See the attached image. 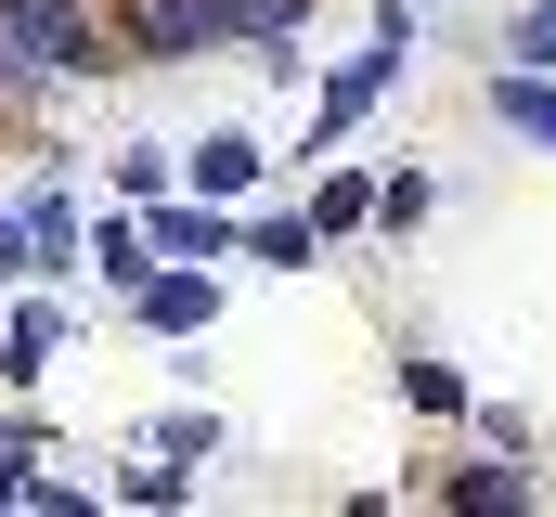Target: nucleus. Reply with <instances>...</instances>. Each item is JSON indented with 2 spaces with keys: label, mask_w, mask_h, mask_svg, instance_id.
Wrapping results in <instances>:
<instances>
[{
  "label": "nucleus",
  "mask_w": 556,
  "mask_h": 517,
  "mask_svg": "<svg viewBox=\"0 0 556 517\" xmlns=\"http://www.w3.org/2000/svg\"><path fill=\"white\" fill-rule=\"evenodd\" d=\"M13 78H26V65H13V52H0V91H13Z\"/></svg>",
  "instance_id": "dca6fc26"
},
{
  "label": "nucleus",
  "mask_w": 556,
  "mask_h": 517,
  "mask_svg": "<svg viewBox=\"0 0 556 517\" xmlns=\"http://www.w3.org/2000/svg\"><path fill=\"white\" fill-rule=\"evenodd\" d=\"M427 207H440V181H427V168H402V181H389V194H376V220H389V234H415Z\"/></svg>",
  "instance_id": "4468645a"
},
{
  "label": "nucleus",
  "mask_w": 556,
  "mask_h": 517,
  "mask_svg": "<svg viewBox=\"0 0 556 517\" xmlns=\"http://www.w3.org/2000/svg\"><path fill=\"white\" fill-rule=\"evenodd\" d=\"M0 52L39 65V78H91V65H117L104 26H91V0H0Z\"/></svg>",
  "instance_id": "f257e3e1"
},
{
  "label": "nucleus",
  "mask_w": 556,
  "mask_h": 517,
  "mask_svg": "<svg viewBox=\"0 0 556 517\" xmlns=\"http://www.w3.org/2000/svg\"><path fill=\"white\" fill-rule=\"evenodd\" d=\"M142 324H155V337H194V324H220V285H207V258H194V272H155V285H142Z\"/></svg>",
  "instance_id": "20e7f679"
},
{
  "label": "nucleus",
  "mask_w": 556,
  "mask_h": 517,
  "mask_svg": "<svg viewBox=\"0 0 556 517\" xmlns=\"http://www.w3.org/2000/svg\"><path fill=\"white\" fill-rule=\"evenodd\" d=\"M311 247H324V220H260L247 234V258H273V272H311Z\"/></svg>",
  "instance_id": "9b49d317"
},
{
  "label": "nucleus",
  "mask_w": 556,
  "mask_h": 517,
  "mask_svg": "<svg viewBox=\"0 0 556 517\" xmlns=\"http://www.w3.org/2000/svg\"><path fill=\"white\" fill-rule=\"evenodd\" d=\"M260 168H273V155H260L247 129H220V142H194V194H220V207H233V194H247Z\"/></svg>",
  "instance_id": "0eeeda50"
},
{
  "label": "nucleus",
  "mask_w": 556,
  "mask_h": 517,
  "mask_svg": "<svg viewBox=\"0 0 556 517\" xmlns=\"http://www.w3.org/2000/svg\"><path fill=\"white\" fill-rule=\"evenodd\" d=\"M440 505H453V517H518V505H531V466H453Z\"/></svg>",
  "instance_id": "423d86ee"
},
{
  "label": "nucleus",
  "mask_w": 556,
  "mask_h": 517,
  "mask_svg": "<svg viewBox=\"0 0 556 517\" xmlns=\"http://www.w3.org/2000/svg\"><path fill=\"white\" fill-rule=\"evenodd\" d=\"M492 117L556 155V65H505V78H492Z\"/></svg>",
  "instance_id": "7ed1b4c3"
},
{
  "label": "nucleus",
  "mask_w": 556,
  "mask_h": 517,
  "mask_svg": "<svg viewBox=\"0 0 556 517\" xmlns=\"http://www.w3.org/2000/svg\"><path fill=\"white\" fill-rule=\"evenodd\" d=\"M402 401H415V414H466V376H453V363H402Z\"/></svg>",
  "instance_id": "ddd939ff"
},
{
  "label": "nucleus",
  "mask_w": 556,
  "mask_h": 517,
  "mask_svg": "<svg viewBox=\"0 0 556 517\" xmlns=\"http://www.w3.org/2000/svg\"><path fill=\"white\" fill-rule=\"evenodd\" d=\"M26 247H39V272H65V258L91 247V234H78V207H65V181H39V194H26Z\"/></svg>",
  "instance_id": "6e6552de"
},
{
  "label": "nucleus",
  "mask_w": 556,
  "mask_h": 517,
  "mask_svg": "<svg viewBox=\"0 0 556 517\" xmlns=\"http://www.w3.org/2000/svg\"><path fill=\"white\" fill-rule=\"evenodd\" d=\"M91 258H104V285H155V234H130V220H104V234H91Z\"/></svg>",
  "instance_id": "9d476101"
},
{
  "label": "nucleus",
  "mask_w": 556,
  "mask_h": 517,
  "mask_svg": "<svg viewBox=\"0 0 556 517\" xmlns=\"http://www.w3.org/2000/svg\"><path fill=\"white\" fill-rule=\"evenodd\" d=\"M142 234H155V258H233V247H247V234L220 220V194H207V207H155Z\"/></svg>",
  "instance_id": "39448f33"
},
{
  "label": "nucleus",
  "mask_w": 556,
  "mask_h": 517,
  "mask_svg": "<svg viewBox=\"0 0 556 517\" xmlns=\"http://www.w3.org/2000/svg\"><path fill=\"white\" fill-rule=\"evenodd\" d=\"M13 272H39V247H26V207H0V285Z\"/></svg>",
  "instance_id": "2eb2a0df"
},
{
  "label": "nucleus",
  "mask_w": 556,
  "mask_h": 517,
  "mask_svg": "<svg viewBox=\"0 0 556 517\" xmlns=\"http://www.w3.org/2000/svg\"><path fill=\"white\" fill-rule=\"evenodd\" d=\"M389 78H402V39H389V26H376V52H350V65H337V78H324V104H311V155H324V142H337V129L363 117V104H376V91H389Z\"/></svg>",
  "instance_id": "f03ea898"
},
{
  "label": "nucleus",
  "mask_w": 556,
  "mask_h": 517,
  "mask_svg": "<svg viewBox=\"0 0 556 517\" xmlns=\"http://www.w3.org/2000/svg\"><path fill=\"white\" fill-rule=\"evenodd\" d=\"M311 220H324V234H350V220H376V181H363V168H337V181L311 194Z\"/></svg>",
  "instance_id": "f8f14e48"
},
{
  "label": "nucleus",
  "mask_w": 556,
  "mask_h": 517,
  "mask_svg": "<svg viewBox=\"0 0 556 517\" xmlns=\"http://www.w3.org/2000/svg\"><path fill=\"white\" fill-rule=\"evenodd\" d=\"M52 337H65V311H13V324H0V376H13V388L52 376Z\"/></svg>",
  "instance_id": "1a4fd4ad"
}]
</instances>
